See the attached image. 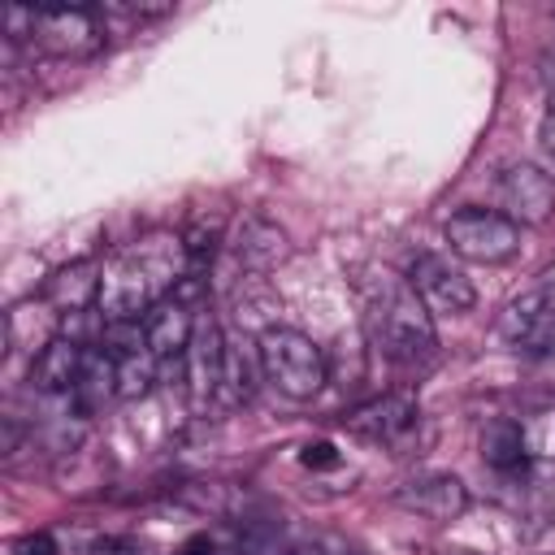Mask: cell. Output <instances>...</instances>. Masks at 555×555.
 Listing matches in <instances>:
<instances>
[{
    "label": "cell",
    "instance_id": "21",
    "mask_svg": "<svg viewBox=\"0 0 555 555\" xmlns=\"http://www.w3.org/2000/svg\"><path fill=\"white\" fill-rule=\"evenodd\" d=\"M538 143H542V152L555 160V117H551V113H546L542 126H538Z\"/></svg>",
    "mask_w": 555,
    "mask_h": 555
},
{
    "label": "cell",
    "instance_id": "15",
    "mask_svg": "<svg viewBox=\"0 0 555 555\" xmlns=\"http://www.w3.org/2000/svg\"><path fill=\"white\" fill-rule=\"evenodd\" d=\"M100 278H104V264L100 260H74V264H65V269H56L48 278L43 304L56 317H78L91 304H100Z\"/></svg>",
    "mask_w": 555,
    "mask_h": 555
},
{
    "label": "cell",
    "instance_id": "22",
    "mask_svg": "<svg viewBox=\"0 0 555 555\" xmlns=\"http://www.w3.org/2000/svg\"><path fill=\"white\" fill-rule=\"evenodd\" d=\"M178 555H212V542H208V538L199 533V538H191V542H186V546H182Z\"/></svg>",
    "mask_w": 555,
    "mask_h": 555
},
{
    "label": "cell",
    "instance_id": "12",
    "mask_svg": "<svg viewBox=\"0 0 555 555\" xmlns=\"http://www.w3.org/2000/svg\"><path fill=\"white\" fill-rule=\"evenodd\" d=\"M230 251H234L238 269H247V273H269V269H278V264L291 256V238H286V230H282L278 221H269V217H260V212H247V217L234 225V234H230Z\"/></svg>",
    "mask_w": 555,
    "mask_h": 555
},
{
    "label": "cell",
    "instance_id": "17",
    "mask_svg": "<svg viewBox=\"0 0 555 555\" xmlns=\"http://www.w3.org/2000/svg\"><path fill=\"white\" fill-rule=\"evenodd\" d=\"M481 460L494 468V473H520L525 468V429L507 416L490 421L481 429Z\"/></svg>",
    "mask_w": 555,
    "mask_h": 555
},
{
    "label": "cell",
    "instance_id": "13",
    "mask_svg": "<svg viewBox=\"0 0 555 555\" xmlns=\"http://www.w3.org/2000/svg\"><path fill=\"white\" fill-rule=\"evenodd\" d=\"M551 312H555V269L542 273L533 286H525V291L503 308V317H499V338L512 343V347H525V343H533V338L546 330Z\"/></svg>",
    "mask_w": 555,
    "mask_h": 555
},
{
    "label": "cell",
    "instance_id": "18",
    "mask_svg": "<svg viewBox=\"0 0 555 555\" xmlns=\"http://www.w3.org/2000/svg\"><path fill=\"white\" fill-rule=\"evenodd\" d=\"M299 464H304V468H338V447L325 442V438L304 442V447H299Z\"/></svg>",
    "mask_w": 555,
    "mask_h": 555
},
{
    "label": "cell",
    "instance_id": "6",
    "mask_svg": "<svg viewBox=\"0 0 555 555\" xmlns=\"http://www.w3.org/2000/svg\"><path fill=\"white\" fill-rule=\"evenodd\" d=\"M494 195L516 225H546L555 217V182L529 160H512L494 178Z\"/></svg>",
    "mask_w": 555,
    "mask_h": 555
},
{
    "label": "cell",
    "instance_id": "9",
    "mask_svg": "<svg viewBox=\"0 0 555 555\" xmlns=\"http://www.w3.org/2000/svg\"><path fill=\"white\" fill-rule=\"evenodd\" d=\"M421 421V408H416V395L408 390H386L360 408H351L343 416V429L351 438H364V442H377V447H395L403 434H412Z\"/></svg>",
    "mask_w": 555,
    "mask_h": 555
},
{
    "label": "cell",
    "instance_id": "11",
    "mask_svg": "<svg viewBox=\"0 0 555 555\" xmlns=\"http://www.w3.org/2000/svg\"><path fill=\"white\" fill-rule=\"evenodd\" d=\"M395 503L425 516V520L447 525V520H460L468 512V486L455 473H425V477H412L408 486H399Z\"/></svg>",
    "mask_w": 555,
    "mask_h": 555
},
{
    "label": "cell",
    "instance_id": "23",
    "mask_svg": "<svg viewBox=\"0 0 555 555\" xmlns=\"http://www.w3.org/2000/svg\"><path fill=\"white\" fill-rule=\"evenodd\" d=\"M546 113L555 117V82H551V91H546Z\"/></svg>",
    "mask_w": 555,
    "mask_h": 555
},
{
    "label": "cell",
    "instance_id": "19",
    "mask_svg": "<svg viewBox=\"0 0 555 555\" xmlns=\"http://www.w3.org/2000/svg\"><path fill=\"white\" fill-rule=\"evenodd\" d=\"M13 555H61V546H56V538L48 529H35V533H22L13 542Z\"/></svg>",
    "mask_w": 555,
    "mask_h": 555
},
{
    "label": "cell",
    "instance_id": "7",
    "mask_svg": "<svg viewBox=\"0 0 555 555\" xmlns=\"http://www.w3.org/2000/svg\"><path fill=\"white\" fill-rule=\"evenodd\" d=\"M408 282L416 286V295L425 299L429 312H442V317H464L477 308V286L468 282V273L460 264H451L447 256H434V251H421L412 260V273Z\"/></svg>",
    "mask_w": 555,
    "mask_h": 555
},
{
    "label": "cell",
    "instance_id": "4",
    "mask_svg": "<svg viewBox=\"0 0 555 555\" xmlns=\"http://www.w3.org/2000/svg\"><path fill=\"white\" fill-rule=\"evenodd\" d=\"M442 234L455 256L477 260V264H503L520 251V225L494 208H460L447 217Z\"/></svg>",
    "mask_w": 555,
    "mask_h": 555
},
{
    "label": "cell",
    "instance_id": "10",
    "mask_svg": "<svg viewBox=\"0 0 555 555\" xmlns=\"http://www.w3.org/2000/svg\"><path fill=\"white\" fill-rule=\"evenodd\" d=\"M87 347L78 343V338H65V334H56L43 351H35V360H30V386H35V395H48V399H69V395H78V386H82V373H87Z\"/></svg>",
    "mask_w": 555,
    "mask_h": 555
},
{
    "label": "cell",
    "instance_id": "14",
    "mask_svg": "<svg viewBox=\"0 0 555 555\" xmlns=\"http://www.w3.org/2000/svg\"><path fill=\"white\" fill-rule=\"evenodd\" d=\"M195 325H199L195 308L182 304L178 295H169L165 304H156V308L143 317V343H147V351L165 364V360L186 356V347H191V338H195Z\"/></svg>",
    "mask_w": 555,
    "mask_h": 555
},
{
    "label": "cell",
    "instance_id": "5",
    "mask_svg": "<svg viewBox=\"0 0 555 555\" xmlns=\"http://www.w3.org/2000/svg\"><path fill=\"white\" fill-rule=\"evenodd\" d=\"M35 43L61 61H91L104 48V13L95 4H52L39 9Z\"/></svg>",
    "mask_w": 555,
    "mask_h": 555
},
{
    "label": "cell",
    "instance_id": "8",
    "mask_svg": "<svg viewBox=\"0 0 555 555\" xmlns=\"http://www.w3.org/2000/svg\"><path fill=\"white\" fill-rule=\"evenodd\" d=\"M225 364H230V347H225L221 325L212 317H199L195 338L186 347V395L199 412L217 408L221 386H225Z\"/></svg>",
    "mask_w": 555,
    "mask_h": 555
},
{
    "label": "cell",
    "instance_id": "16",
    "mask_svg": "<svg viewBox=\"0 0 555 555\" xmlns=\"http://www.w3.org/2000/svg\"><path fill=\"white\" fill-rule=\"evenodd\" d=\"M104 347V343H100ZM113 351L117 360V399H143L152 386H156V356L147 351V343H134V347H104Z\"/></svg>",
    "mask_w": 555,
    "mask_h": 555
},
{
    "label": "cell",
    "instance_id": "3",
    "mask_svg": "<svg viewBox=\"0 0 555 555\" xmlns=\"http://www.w3.org/2000/svg\"><path fill=\"white\" fill-rule=\"evenodd\" d=\"M256 356H260L264 377H269L286 399H295V403L312 399V395L330 382V360H325V351H321L308 334H299V330H291V325H269V330L260 334V343H256Z\"/></svg>",
    "mask_w": 555,
    "mask_h": 555
},
{
    "label": "cell",
    "instance_id": "2",
    "mask_svg": "<svg viewBox=\"0 0 555 555\" xmlns=\"http://www.w3.org/2000/svg\"><path fill=\"white\" fill-rule=\"evenodd\" d=\"M364 321L373 347L403 373H425L438 360V330L434 312L416 295L408 278L395 273H373L364 282Z\"/></svg>",
    "mask_w": 555,
    "mask_h": 555
},
{
    "label": "cell",
    "instance_id": "1",
    "mask_svg": "<svg viewBox=\"0 0 555 555\" xmlns=\"http://www.w3.org/2000/svg\"><path fill=\"white\" fill-rule=\"evenodd\" d=\"M186 243L178 234H147L104 264L95 308L108 325H130L147 317L156 304H165L169 291H178V282L186 278Z\"/></svg>",
    "mask_w": 555,
    "mask_h": 555
},
{
    "label": "cell",
    "instance_id": "20",
    "mask_svg": "<svg viewBox=\"0 0 555 555\" xmlns=\"http://www.w3.org/2000/svg\"><path fill=\"white\" fill-rule=\"evenodd\" d=\"M82 555H139V546H134L130 538H100V542H91Z\"/></svg>",
    "mask_w": 555,
    "mask_h": 555
}]
</instances>
